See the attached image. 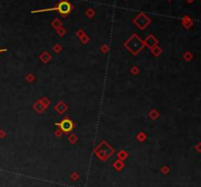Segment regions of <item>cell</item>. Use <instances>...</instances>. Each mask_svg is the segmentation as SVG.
Returning <instances> with one entry per match:
<instances>
[{
	"label": "cell",
	"instance_id": "1",
	"mask_svg": "<svg viewBox=\"0 0 201 187\" xmlns=\"http://www.w3.org/2000/svg\"><path fill=\"white\" fill-rule=\"evenodd\" d=\"M55 10H57L58 13L61 14L62 16H66L68 14H70L71 11H72V5L70 2H68L66 1V0H63V1H61L59 4L57 5V7L54 8Z\"/></svg>",
	"mask_w": 201,
	"mask_h": 187
},
{
	"label": "cell",
	"instance_id": "2",
	"mask_svg": "<svg viewBox=\"0 0 201 187\" xmlns=\"http://www.w3.org/2000/svg\"><path fill=\"white\" fill-rule=\"evenodd\" d=\"M73 127H74L73 121L69 119H65L60 122V129L64 132H70L73 129Z\"/></svg>",
	"mask_w": 201,
	"mask_h": 187
},
{
	"label": "cell",
	"instance_id": "3",
	"mask_svg": "<svg viewBox=\"0 0 201 187\" xmlns=\"http://www.w3.org/2000/svg\"><path fill=\"white\" fill-rule=\"evenodd\" d=\"M143 19H141V17H139L136 20H135V23H137L136 25L139 26L140 28H144V26L147 25V23L149 22V20H148L146 17H142Z\"/></svg>",
	"mask_w": 201,
	"mask_h": 187
},
{
	"label": "cell",
	"instance_id": "4",
	"mask_svg": "<svg viewBox=\"0 0 201 187\" xmlns=\"http://www.w3.org/2000/svg\"><path fill=\"white\" fill-rule=\"evenodd\" d=\"M0 51H1V50H0Z\"/></svg>",
	"mask_w": 201,
	"mask_h": 187
}]
</instances>
